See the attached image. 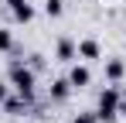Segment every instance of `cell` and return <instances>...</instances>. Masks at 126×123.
<instances>
[{"label":"cell","mask_w":126,"mask_h":123,"mask_svg":"<svg viewBox=\"0 0 126 123\" xmlns=\"http://www.w3.org/2000/svg\"><path fill=\"white\" fill-rule=\"evenodd\" d=\"M95 116H99V123H112L116 116H119V89L106 85L102 92H99V102H95Z\"/></svg>","instance_id":"1"},{"label":"cell","mask_w":126,"mask_h":123,"mask_svg":"<svg viewBox=\"0 0 126 123\" xmlns=\"http://www.w3.org/2000/svg\"><path fill=\"white\" fill-rule=\"evenodd\" d=\"M10 85L17 89V96H24L31 102L34 99V68L31 65H14L10 68Z\"/></svg>","instance_id":"2"},{"label":"cell","mask_w":126,"mask_h":123,"mask_svg":"<svg viewBox=\"0 0 126 123\" xmlns=\"http://www.w3.org/2000/svg\"><path fill=\"white\" fill-rule=\"evenodd\" d=\"M68 82H72L75 89H85V85L92 82V72H89L85 65H72V72H68Z\"/></svg>","instance_id":"3"},{"label":"cell","mask_w":126,"mask_h":123,"mask_svg":"<svg viewBox=\"0 0 126 123\" xmlns=\"http://www.w3.org/2000/svg\"><path fill=\"white\" fill-rule=\"evenodd\" d=\"M99 55H102V48H99V41H92V38L79 41V58H85V62H95Z\"/></svg>","instance_id":"4"},{"label":"cell","mask_w":126,"mask_h":123,"mask_svg":"<svg viewBox=\"0 0 126 123\" xmlns=\"http://www.w3.org/2000/svg\"><path fill=\"white\" fill-rule=\"evenodd\" d=\"M75 55H79V44H75V41H68V38L58 41V51H55L58 62H75Z\"/></svg>","instance_id":"5"},{"label":"cell","mask_w":126,"mask_h":123,"mask_svg":"<svg viewBox=\"0 0 126 123\" xmlns=\"http://www.w3.org/2000/svg\"><path fill=\"white\" fill-rule=\"evenodd\" d=\"M72 89H75V85H72L68 79H55V82H51V99H55V102H65L68 96H72Z\"/></svg>","instance_id":"6"},{"label":"cell","mask_w":126,"mask_h":123,"mask_svg":"<svg viewBox=\"0 0 126 123\" xmlns=\"http://www.w3.org/2000/svg\"><path fill=\"white\" fill-rule=\"evenodd\" d=\"M10 14H14V20H21V24H31V20H34V7L24 0V3H17V7H10Z\"/></svg>","instance_id":"7"},{"label":"cell","mask_w":126,"mask_h":123,"mask_svg":"<svg viewBox=\"0 0 126 123\" xmlns=\"http://www.w3.org/2000/svg\"><path fill=\"white\" fill-rule=\"evenodd\" d=\"M123 72H126V65L119 58H109V62H106V79H109V82H119Z\"/></svg>","instance_id":"8"},{"label":"cell","mask_w":126,"mask_h":123,"mask_svg":"<svg viewBox=\"0 0 126 123\" xmlns=\"http://www.w3.org/2000/svg\"><path fill=\"white\" fill-rule=\"evenodd\" d=\"M3 106H7V113H10V116H24V109H27L31 102L24 99V96H14V99L7 96V102H3Z\"/></svg>","instance_id":"9"},{"label":"cell","mask_w":126,"mask_h":123,"mask_svg":"<svg viewBox=\"0 0 126 123\" xmlns=\"http://www.w3.org/2000/svg\"><path fill=\"white\" fill-rule=\"evenodd\" d=\"M62 10H65V0H44V14L48 17H62Z\"/></svg>","instance_id":"10"},{"label":"cell","mask_w":126,"mask_h":123,"mask_svg":"<svg viewBox=\"0 0 126 123\" xmlns=\"http://www.w3.org/2000/svg\"><path fill=\"white\" fill-rule=\"evenodd\" d=\"M10 48H14V34L7 27H0V51H10Z\"/></svg>","instance_id":"11"},{"label":"cell","mask_w":126,"mask_h":123,"mask_svg":"<svg viewBox=\"0 0 126 123\" xmlns=\"http://www.w3.org/2000/svg\"><path fill=\"white\" fill-rule=\"evenodd\" d=\"M72 123H99V116H95V113H79Z\"/></svg>","instance_id":"12"},{"label":"cell","mask_w":126,"mask_h":123,"mask_svg":"<svg viewBox=\"0 0 126 123\" xmlns=\"http://www.w3.org/2000/svg\"><path fill=\"white\" fill-rule=\"evenodd\" d=\"M7 96H10V92H7V85L0 82V102H7Z\"/></svg>","instance_id":"13"},{"label":"cell","mask_w":126,"mask_h":123,"mask_svg":"<svg viewBox=\"0 0 126 123\" xmlns=\"http://www.w3.org/2000/svg\"><path fill=\"white\" fill-rule=\"evenodd\" d=\"M17 3H24V0H7V7H17Z\"/></svg>","instance_id":"14"}]
</instances>
